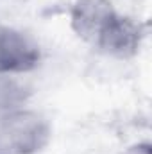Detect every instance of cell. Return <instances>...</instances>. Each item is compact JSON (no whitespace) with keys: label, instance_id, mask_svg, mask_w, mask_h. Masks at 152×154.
<instances>
[{"label":"cell","instance_id":"cell-2","mask_svg":"<svg viewBox=\"0 0 152 154\" xmlns=\"http://www.w3.org/2000/svg\"><path fill=\"white\" fill-rule=\"evenodd\" d=\"M39 61V48L27 34L0 27V74H22L32 70Z\"/></svg>","mask_w":152,"mask_h":154},{"label":"cell","instance_id":"cell-6","mask_svg":"<svg viewBox=\"0 0 152 154\" xmlns=\"http://www.w3.org/2000/svg\"><path fill=\"white\" fill-rule=\"evenodd\" d=\"M123 154H152V151H150V145L149 143H138V145L129 147Z\"/></svg>","mask_w":152,"mask_h":154},{"label":"cell","instance_id":"cell-3","mask_svg":"<svg viewBox=\"0 0 152 154\" xmlns=\"http://www.w3.org/2000/svg\"><path fill=\"white\" fill-rule=\"evenodd\" d=\"M114 14L108 0H77L72 9V27L77 36L97 43Z\"/></svg>","mask_w":152,"mask_h":154},{"label":"cell","instance_id":"cell-1","mask_svg":"<svg viewBox=\"0 0 152 154\" xmlns=\"http://www.w3.org/2000/svg\"><path fill=\"white\" fill-rule=\"evenodd\" d=\"M0 122V151L7 154H36L50 140L48 122L34 111L20 109Z\"/></svg>","mask_w":152,"mask_h":154},{"label":"cell","instance_id":"cell-4","mask_svg":"<svg viewBox=\"0 0 152 154\" xmlns=\"http://www.w3.org/2000/svg\"><path fill=\"white\" fill-rule=\"evenodd\" d=\"M140 29L136 23H132L129 18L114 14L113 20L108 23L104 32L97 41V45L109 56L127 59L136 54L140 47Z\"/></svg>","mask_w":152,"mask_h":154},{"label":"cell","instance_id":"cell-5","mask_svg":"<svg viewBox=\"0 0 152 154\" xmlns=\"http://www.w3.org/2000/svg\"><path fill=\"white\" fill-rule=\"evenodd\" d=\"M27 100V90L16 79L0 74V120L20 111Z\"/></svg>","mask_w":152,"mask_h":154}]
</instances>
